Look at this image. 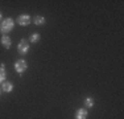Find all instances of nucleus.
<instances>
[{
    "label": "nucleus",
    "instance_id": "nucleus-6",
    "mask_svg": "<svg viewBox=\"0 0 124 119\" xmlns=\"http://www.w3.org/2000/svg\"><path fill=\"white\" fill-rule=\"evenodd\" d=\"M0 42H1L3 46H4V49H11V46H12V40H11V37H9L8 34L1 36V38H0Z\"/></svg>",
    "mask_w": 124,
    "mask_h": 119
},
{
    "label": "nucleus",
    "instance_id": "nucleus-10",
    "mask_svg": "<svg viewBox=\"0 0 124 119\" xmlns=\"http://www.w3.org/2000/svg\"><path fill=\"white\" fill-rule=\"evenodd\" d=\"M41 40V36H40V33H32L31 34V37H29V44H36V42H38V41Z\"/></svg>",
    "mask_w": 124,
    "mask_h": 119
},
{
    "label": "nucleus",
    "instance_id": "nucleus-9",
    "mask_svg": "<svg viewBox=\"0 0 124 119\" xmlns=\"http://www.w3.org/2000/svg\"><path fill=\"white\" fill-rule=\"evenodd\" d=\"M94 98H91V97H86L85 98V101H83V105H85V109H91V107L94 106Z\"/></svg>",
    "mask_w": 124,
    "mask_h": 119
},
{
    "label": "nucleus",
    "instance_id": "nucleus-5",
    "mask_svg": "<svg viewBox=\"0 0 124 119\" xmlns=\"http://www.w3.org/2000/svg\"><path fill=\"white\" fill-rule=\"evenodd\" d=\"M88 117V111L87 109L82 107V109H78L75 111V115H74V119H87Z\"/></svg>",
    "mask_w": 124,
    "mask_h": 119
},
{
    "label": "nucleus",
    "instance_id": "nucleus-12",
    "mask_svg": "<svg viewBox=\"0 0 124 119\" xmlns=\"http://www.w3.org/2000/svg\"><path fill=\"white\" fill-rule=\"evenodd\" d=\"M1 21H3V13L0 12V23H1Z\"/></svg>",
    "mask_w": 124,
    "mask_h": 119
},
{
    "label": "nucleus",
    "instance_id": "nucleus-1",
    "mask_svg": "<svg viewBox=\"0 0 124 119\" xmlns=\"http://www.w3.org/2000/svg\"><path fill=\"white\" fill-rule=\"evenodd\" d=\"M13 28H15V20L11 19V17H7V19H4L0 23V33L3 36L8 34L9 32H12Z\"/></svg>",
    "mask_w": 124,
    "mask_h": 119
},
{
    "label": "nucleus",
    "instance_id": "nucleus-4",
    "mask_svg": "<svg viewBox=\"0 0 124 119\" xmlns=\"http://www.w3.org/2000/svg\"><path fill=\"white\" fill-rule=\"evenodd\" d=\"M16 23L19 24V25H21V26H26V25H29V24L32 23V17L29 16V15H20V16L17 17Z\"/></svg>",
    "mask_w": 124,
    "mask_h": 119
},
{
    "label": "nucleus",
    "instance_id": "nucleus-7",
    "mask_svg": "<svg viewBox=\"0 0 124 119\" xmlns=\"http://www.w3.org/2000/svg\"><path fill=\"white\" fill-rule=\"evenodd\" d=\"M1 91L4 93H12L13 91V83L9 81H4L1 83Z\"/></svg>",
    "mask_w": 124,
    "mask_h": 119
},
{
    "label": "nucleus",
    "instance_id": "nucleus-13",
    "mask_svg": "<svg viewBox=\"0 0 124 119\" xmlns=\"http://www.w3.org/2000/svg\"><path fill=\"white\" fill-rule=\"evenodd\" d=\"M0 94H1V87H0Z\"/></svg>",
    "mask_w": 124,
    "mask_h": 119
},
{
    "label": "nucleus",
    "instance_id": "nucleus-11",
    "mask_svg": "<svg viewBox=\"0 0 124 119\" xmlns=\"http://www.w3.org/2000/svg\"><path fill=\"white\" fill-rule=\"evenodd\" d=\"M5 77H7V71H5L4 64H1L0 65V85L5 81Z\"/></svg>",
    "mask_w": 124,
    "mask_h": 119
},
{
    "label": "nucleus",
    "instance_id": "nucleus-3",
    "mask_svg": "<svg viewBox=\"0 0 124 119\" xmlns=\"http://www.w3.org/2000/svg\"><path fill=\"white\" fill-rule=\"evenodd\" d=\"M29 49H31L29 41L25 40V38H21V40L19 41V45H17V52H19V54H21V56L26 54V53L29 52Z\"/></svg>",
    "mask_w": 124,
    "mask_h": 119
},
{
    "label": "nucleus",
    "instance_id": "nucleus-2",
    "mask_svg": "<svg viewBox=\"0 0 124 119\" xmlns=\"http://www.w3.org/2000/svg\"><path fill=\"white\" fill-rule=\"evenodd\" d=\"M26 69H28V62L25 61V60H23V58H20V60H17L16 62H15V71H16L17 74H24Z\"/></svg>",
    "mask_w": 124,
    "mask_h": 119
},
{
    "label": "nucleus",
    "instance_id": "nucleus-8",
    "mask_svg": "<svg viewBox=\"0 0 124 119\" xmlns=\"http://www.w3.org/2000/svg\"><path fill=\"white\" fill-rule=\"evenodd\" d=\"M46 23V19L44 16H40V15H36V16L33 17V24H36V25H44V24Z\"/></svg>",
    "mask_w": 124,
    "mask_h": 119
}]
</instances>
